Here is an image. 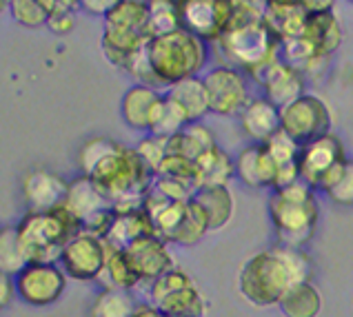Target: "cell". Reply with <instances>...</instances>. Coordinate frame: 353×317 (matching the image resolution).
<instances>
[{
  "mask_svg": "<svg viewBox=\"0 0 353 317\" xmlns=\"http://www.w3.org/2000/svg\"><path fill=\"white\" fill-rule=\"evenodd\" d=\"M80 171L103 191L116 211L143 207L156 173L136 149H127L109 138H92L80 149Z\"/></svg>",
  "mask_w": 353,
  "mask_h": 317,
  "instance_id": "cell-1",
  "label": "cell"
},
{
  "mask_svg": "<svg viewBox=\"0 0 353 317\" xmlns=\"http://www.w3.org/2000/svg\"><path fill=\"white\" fill-rule=\"evenodd\" d=\"M314 278V260L305 249H294L287 244L265 249L240 267L238 291L251 306L269 309L278 306L289 289Z\"/></svg>",
  "mask_w": 353,
  "mask_h": 317,
  "instance_id": "cell-2",
  "label": "cell"
},
{
  "mask_svg": "<svg viewBox=\"0 0 353 317\" xmlns=\"http://www.w3.org/2000/svg\"><path fill=\"white\" fill-rule=\"evenodd\" d=\"M234 18L218 40L225 58L240 71L254 76L265 65L280 58V38L271 32L262 9L234 0Z\"/></svg>",
  "mask_w": 353,
  "mask_h": 317,
  "instance_id": "cell-3",
  "label": "cell"
},
{
  "mask_svg": "<svg viewBox=\"0 0 353 317\" xmlns=\"http://www.w3.org/2000/svg\"><path fill=\"white\" fill-rule=\"evenodd\" d=\"M269 218L278 244L305 249L314 238L320 218L316 189H311L305 180L274 189L269 198Z\"/></svg>",
  "mask_w": 353,
  "mask_h": 317,
  "instance_id": "cell-4",
  "label": "cell"
},
{
  "mask_svg": "<svg viewBox=\"0 0 353 317\" xmlns=\"http://www.w3.org/2000/svg\"><path fill=\"white\" fill-rule=\"evenodd\" d=\"M145 49L160 89H169L174 83L198 76V71L205 69L209 58L205 40L183 27L165 36L149 38Z\"/></svg>",
  "mask_w": 353,
  "mask_h": 317,
  "instance_id": "cell-5",
  "label": "cell"
},
{
  "mask_svg": "<svg viewBox=\"0 0 353 317\" xmlns=\"http://www.w3.org/2000/svg\"><path fill=\"white\" fill-rule=\"evenodd\" d=\"M83 231V224L65 204L49 211H29L18 224L29 262H58L65 244Z\"/></svg>",
  "mask_w": 353,
  "mask_h": 317,
  "instance_id": "cell-6",
  "label": "cell"
},
{
  "mask_svg": "<svg viewBox=\"0 0 353 317\" xmlns=\"http://www.w3.org/2000/svg\"><path fill=\"white\" fill-rule=\"evenodd\" d=\"M347 160L345 142L336 134L320 136L300 147V180H305L316 191H327L329 184L340 176Z\"/></svg>",
  "mask_w": 353,
  "mask_h": 317,
  "instance_id": "cell-7",
  "label": "cell"
},
{
  "mask_svg": "<svg viewBox=\"0 0 353 317\" xmlns=\"http://www.w3.org/2000/svg\"><path fill=\"white\" fill-rule=\"evenodd\" d=\"M280 129L302 147L320 136L331 134V111L322 98L302 94L280 109Z\"/></svg>",
  "mask_w": 353,
  "mask_h": 317,
  "instance_id": "cell-8",
  "label": "cell"
},
{
  "mask_svg": "<svg viewBox=\"0 0 353 317\" xmlns=\"http://www.w3.org/2000/svg\"><path fill=\"white\" fill-rule=\"evenodd\" d=\"M109 249L112 247L105 238L80 231L65 244L58 264L67 273V278L78 282H94L100 280L107 267Z\"/></svg>",
  "mask_w": 353,
  "mask_h": 317,
  "instance_id": "cell-9",
  "label": "cell"
},
{
  "mask_svg": "<svg viewBox=\"0 0 353 317\" xmlns=\"http://www.w3.org/2000/svg\"><path fill=\"white\" fill-rule=\"evenodd\" d=\"M67 280L58 262H29L16 275V295L29 306H52L63 298Z\"/></svg>",
  "mask_w": 353,
  "mask_h": 317,
  "instance_id": "cell-10",
  "label": "cell"
},
{
  "mask_svg": "<svg viewBox=\"0 0 353 317\" xmlns=\"http://www.w3.org/2000/svg\"><path fill=\"white\" fill-rule=\"evenodd\" d=\"M234 0H183L180 27L205 43H218L234 18Z\"/></svg>",
  "mask_w": 353,
  "mask_h": 317,
  "instance_id": "cell-11",
  "label": "cell"
},
{
  "mask_svg": "<svg viewBox=\"0 0 353 317\" xmlns=\"http://www.w3.org/2000/svg\"><path fill=\"white\" fill-rule=\"evenodd\" d=\"M209 111L218 116H240V111L251 100L247 78L236 67H216L203 78Z\"/></svg>",
  "mask_w": 353,
  "mask_h": 317,
  "instance_id": "cell-12",
  "label": "cell"
},
{
  "mask_svg": "<svg viewBox=\"0 0 353 317\" xmlns=\"http://www.w3.org/2000/svg\"><path fill=\"white\" fill-rule=\"evenodd\" d=\"M125 253L129 262L134 264L140 284L147 286L154 280H158L163 273L176 267L174 255L169 251V242H165L160 235H147V238L136 240L125 249Z\"/></svg>",
  "mask_w": 353,
  "mask_h": 317,
  "instance_id": "cell-13",
  "label": "cell"
},
{
  "mask_svg": "<svg viewBox=\"0 0 353 317\" xmlns=\"http://www.w3.org/2000/svg\"><path fill=\"white\" fill-rule=\"evenodd\" d=\"M236 178L249 189H276L278 167L265 142H254L238 153Z\"/></svg>",
  "mask_w": 353,
  "mask_h": 317,
  "instance_id": "cell-14",
  "label": "cell"
},
{
  "mask_svg": "<svg viewBox=\"0 0 353 317\" xmlns=\"http://www.w3.org/2000/svg\"><path fill=\"white\" fill-rule=\"evenodd\" d=\"M69 182L58 173L36 169L23 178V200L29 211H49L65 204Z\"/></svg>",
  "mask_w": 353,
  "mask_h": 317,
  "instance_id": "cell-15",
  "label": "cell"
},
{
  "mask_svg": "<svg viewBox=\"0 0 353 317\" xmlns=\"http://www.w3.org/2000/svg\"><path fill=\"white\" fill-rule=\"evenodd\" d=\"M262 16H265L271 32L280 38V43L305 34L309 18L307 9L302 7V0H267Z\"/></svg>",
  "mask_w": 353,
  "mask_h": 317,
  "instance_id": "cell-16",
  "label": "cell"
},
{
  "mask_svg": "<svg viewBox=\"0 0 353 317\" xmlns=\"http://www.w3.org/2000/svg\"><path fill=\"white\" fill-rule=\"evenodd\" d=\"M147 235H156L154 220L145 211V207H134V209L116 211V218L112 222V227H109L105 240L114 249H127L129 244H134L140 238H147Z\"/></svg>",
  "mask_w": 353,
  "mask_h": 317,
  "instance_id": "cell-17",
  "label": "cell"
},
{
  "mask_svg": "<svg viewBox=\"0 0 353 317\" xmlns=\"http://www.w3.org/2000/svg\"><path fill=\"white\" fill-rule=\"evenodd\" d=\"M65 207L72 211L78 218V222L85 227L89 220H94L96 216H100V213L114 209V204L103 196V191L92 182V178L80 176L74 182H69Z\"/></svg>",
  "mask_w": 353,
  "mask_h": 317,
  "instance_id": "cell-18",
  "label": "cell"
},
{
  "mask_svg": "<svg viewBox=\"0 0 353 317\" xmlns=\"http://www.w3.org/2000/svg\"><path fill=\"white\" fill-rule=\"evenodd\" d=\"M240 125L254 142H267L280 131V107L265 96L251 98L240 111Z\"/></svg>",
  "mask_w": 353,
  "mask_h": 317,
  "instance_id": "cell-19",
  "label": "cell"
},
{
  "mask_svg": "<svg viewBox=\"0 0 353 317\" xmlns=\"http://www.w3.org/2000/svg\"><path fill=\"white\" fill-rule=\"evenodd\" d=\"M160 98H163V94L147 85H134L131 89H127L123 102H120V116L127 122V127L149 134L151 118H154Z\"/></svg>",
  "mask_w": 353,
  "mask_h": 317,
  "instance_id": "cell-20",
  "label": "cell"
},
{
  "mask_svg": "<svg viewBox=\"0 0 353 317\" xmlns=\"http://www.w3.org/2000/svg\"><path fill=\"white\" fill-rule=\"evenodd\" d=\"M194 198L200 207L205 209L209 220V231H220L227 227L231 216H234L236 202L227 184H218V187H200L194 191Z\"/></svg>",
  "mask_w": 353,
  "mask_h": 317,
  "instance_id": "cell-21",
  "label": "cell"
},
{
  "mask_svg": "<svg viewBox=\"0 0 353 317\" xmlns=\"http://www.w3.org/2000/svg\"><path fill=\"white\" fill-rule=\"evenodd\" d=\"M165 96L178 102L180 109L187 114L189 122H198L209 114L207 89H205L203 78H198V76H191V78L180 80V83H174L165 91Z\"/></svg>",
  "mask_w": 353,
  "mask_h": 317,
  "instance_id": "cell-22",
  "label": "cell"
},
{
  "mask_svg": "<svg viewBox=\"0 0 353 317\" xmlns=\"http://www.w3.org/2000/svg\"><path fill=\"white\" fill-rule=\"evenodd\" d=\"M265 91V98L274 102L276 107H285L305 94V74L294 67L282 63L274 74L267 78L265 85H260Z\"/></svg>",
  "mask_w": 353,
  "mask_h": 317,
  "instance_id": "cell-23",
  "label": "cell"
},
{
  "mask_svg": "<svg viewBox=\"0 0 353 317\" xmlns=\"http://www.w3.org/2000/svg\"><path fill=\"white\" fill-rule=\"evenodd\" d=\"M214 147H218L214 131L205 125H200V120H198V122H189L183 131H178L176 136L169 138L167 153H178V156H185L191 162H196Z\"/></svg>",
  "mask_w": 353,
  "mask_h": 317,
  "instance_id": "cell-24",
  "label": "cell"
},
{
  "mask_svg": "<svg viewBox=\"0 0 353 317\" xmlns=\"http://www.w3.org/2000/svg\"><path fill=\"white\" fill-rule=\"evenodd\" d=\"M236 178V160L220 147H214L203 158L196 160V189L200 187H218Z\"/></svg>",
  "mask_w": 353,
  "mask_h": 317,
  "instance_id": "cell-25",
  "label": "cell"
},
{
  "mask_svg": "<svg viewBox=\"0 0 353 317\" xmlns=\"http://www.w3.org/2000/svg\"><path fill=\"white\" fill-rule=\"evenodd\" d=\"M147 36L136 34V32H125V29H114L105 27L103 29V54L114 67L125 69L129 65V60L134 58L140 49L145 47Z\"/></svg>",
  "mask_w": 353,
  "mask_h": 317,
  "instance_id": "cell-26",
  "label": "cell"
},
{
  "mask_svg": "<svg viewBox=\"0 0 353 317\" xmlns=\"http://www.w3.org/2000/svg\"><path fill=\"white\" fill-rule=\"evenodd\" d=\"M154 306L165 317H205L207 315V300L196 282L169 293L167 298L156 302Z\"/></svg>",
  "mask_w": 353,
  "mask_h": 317,
  "instance_id": "cell-27",
  "label": "cell"
},
{
  "mask_svg": "<svg viewBox=\"0 0 353 317\" xmlns=\"http://www.w3.org/2000/svg\"><path fill=\"white\" fill-rule=\"evenodd\" d=\"M278 309L285 317H318L322 311V293L314 282H300L287 291Z\"/></svg>",
  "mask_w": 353,
  "mask_h": 317,
  "instance_id": "cell-28",
  "label": "cell"
},
{
  "mask_svg": "<svg viewBox=\"0 0 353 317\" xmlns=\"http://www.w3.org/2000/svg\"><path fill=\"white\" fill-rule=\"evenodd\" d=\"M305 36L314 43L322 54L331 56L342 43V29L334 12L309 14L305 25Z\"/></svg>",
  "mask_w": 353,
  "mask_h": 317,
  "instance_id": "cell-29",
  "label": "cell"
},
{
  "mask_svg": "<svg viewBox=\"0 0 353 317\" xmlns=\"http://www.w3.org/2000/svg\"><path fill=\"white\" fill-rule=\"evenodd\" d=\"M280 58L285 65L294 67L307 76L309 71H318V65H322V60L329 58V56L322 54V51L311 43L305 34H302L298 38H291V40H285V43H280Z\"/></svg>",
  "mask_w": 353,
  "mask_h": 317,
  "instance_id": "cell-30",
  "label": "cell"
},
{
  "mask_svg": "<svg viewBox=\"0 0 353 317\" xmlns=\"http://www.w3.org/2000/svg\"><path fill=\"white\" fill-rule=\"evenodd\" d=\"M103 280V289H125V291H134L136 286H140V278L134 269V264L129 262L125 249H109V258H107V267L100 275Z\"/></svg>",
  "mask_w": 353,
  "mask_h": 317,
  "instance_id": "cell-31",
  "label": "cell"
},
{
  "mask_svg": "<svg viewBox=\"0 0 353 317\" xmlns=\"http://www.w3.org/2000/svg\"><path fill=\"white\" fill-rule=\"evenodd\" d=\"M136 298L125 289H103L89 309V317H131L136 311Z\"/></svg>",
  "mask_w": 353,
  "mask_h": 317,
  "instance_id": "cell-32",
  "label": "cell"
},
{
  "mask_svg": "<svg viewBox=\"0 0 353 317\" xmlns=\"http://www.w3.org/2000/svg\"><path fill=\"white\" fill-rule=\"evenodd\" d=\"M180 3L183 0H147V38L165 36L180 29Z\"/></svg>",
  "mask_w": 353,
  "mask_h": 317,
  "instance_id": "cell-33",
  "label": "cell"
},
{
  "mask_svg": "<svg viewBox=\"0 0 353 317\" xmlns=\"http://www.w3.org/2000/svg\"><path fill=\"white\" fill-rule=\"evenodd\" d=\"M187 125H189V118L185 111L180 109L178 102H174L163 94V98H160L158 107L154 111V118H151L149 134L171 138V136H176L178 131H183Z\"/></svg>",
  "mask_w": 353,
  "mask_h": 317,
  "instance_id": "cell-34",
  "label": "cell"
},
{
  "mask_svg": "<svg viewBox=\"0 0 353 317\" xmlns=\"http://www.w3.org/2000/svg\"><path fill=\"white\" fill-rule=\"evenodd\" d=\"M207 233H209L207 213L194 198H191L187 204V216L183 222H180L178 231L174 233V238H171V244H180V247L189 249V247H194V244H198L200 240H203Z\"/></svg>",
  "mask_w": 353,
  "mask_h": 317,
  "instance_id": "cell-35",
  "label": "cell"
},
{
  "mask_svg": "<svg viewBox=\"0 0 353 317\" xmlns=\"http://www.w3.org/2000/svg\"><path fill=\"white\" fill-rule=\"evenodd\" d=\"M29 264V258L20 242L18 227H3L0 229V271L16 275Z\"/></svg>",
  "mask_w": 353,
  "mask_h": 317,
  "instance_id": "cell-36",
  "label": "cell"
},
{
  "mask_svg": "<svg viewBox=\"0 0 353 317\" xmlns=\"http://www.w3.org/2000/svg\"><path fill=\"white\" fill-rule=\"evenodd\" d=\"M156 176L178 180L196 191V162H191L185 156H178V153H167V158L163 160Z\"/></svg>",
  "mask_w": 353,
  "mask_h": 317,
  "instance_id": "cell-37",
  "label": "cell"
},
{
  "mask_svg": "<svg viewBox=\"0 0 353 317\" xmlns=\"http://www.w3.org/2000/svg\"><path fill=\"white\" fill-rule=\"evenodd\" d=\"M187 284H194V278H191L185 269L174 267V269H169L167 273L160 275L158 280H154L149 284V300H151V304H156L163 298H167L169 293L183 289V286H187Z\"/></svg>",
  "mask_w": 353,
  "mask_h": 317,
  "instance_id": "cell-38",
  "label": "cell"
},
{
  "mask_svg": "<svg viewBox=\"0 0 353 317\" xmlns=\"http://www.w3.org/2000/svg\"><path fill=\"white\" fill-rule=\"evenodd\" d=\"M9 9H12V16L16 23L23 27H29V29L43 27L49 20L47 9L40 0H12Z\"/></svg>",
  "mask_w": 353,
  "mask_h": 317,
  "instance_id": "cell-39",
  "label": "cell"
},
{
  "mask_svg": "<svg viewBox=\"0 0 353 317\" xmlns=\"http://www.w3.org/2000/svg\"><path fill=\"white\" fill-rule=\"evenodd\" d=\"M167 147H169V138L149 134V136H145L143 140H140V145L136 147V151H138V156L145 160V165L154 173H158L160 165H163V160L167 158Z\"/></svg>",
  "mask_w": 353,
  "mask_h": 317,
  "instance_id": "cell-40",
  "label": "cell"
},
{
  "mask_svg": "<svg viewBox=\"0 0 353 317\" xmlns=\"http://www.w3.org/2000/svg\"><path fill=\"white\" fill-rule=\"evenodd\" d=\"M325 196H329L331 202L342 204V207H353V160H347L340 176L329 184Z\"/></svg>",
  "mask_w": 353,
  "mask_h": 317,
  "instance_id": "cell-41",
  "label": "cell"
},
{
  "mask_svg": "<svg viewBox=\"0 0 353 317\" xmlns=\"http://www.w3.org/2000/svg\"><path fill=\"white\" fill-rule=\"evenodd\" d=\"M154 189H158L163 196H167L171 200H178V202H187V200H191V196H194V189H189L187 184L171 180V178H163V176H156Z\"/></svg>",
  "mask_w": 353,
  "mask_h": 317,
  "instance_id": "cell-42",
  "label": "cell"
},
{
  "mask_svg": "<svg viewBox=\"0 0 353 317\" xmlns=\"http://www.w3.org/2000/svg\"><path fill=\"white\" fill-rule=\"evenodd\" d=\"M16 295V278L5 271H0V311H5L14 302Z\"/></svg>",
  "mask_w": 353,
  "mask_h": 317,
  "instance_id": "cell-43",
  "label": "cell"
},
{
  "mask_svg": "<svg viewBox=\"0 0 353 317\" xmlns=\"http://www.w3.org/2000/svg\"><path fill=\"white\" fill-rule=\"evenodd\" d=\"M120 3V0H80V9L92 16L105 18L112 9Z\"/></svg>",
  "mask_w": 353,
  "mask_h": 317,
  "instance_id": "cell-44",
  "label": "cell"
},
{
  "mask_svg": "<svg viewBox=\"0 0 353 317\" xmlns=\"http://www.w3.org/2000/svg\"><path fill=\"white\" fill-rule=\"evenodd\" d=\"M74 14H54V16H49L47 20V27L52 29L54 34H69L74 29Z\"/></svg>",
  "mask_w": 353,
  "mask_h": 317,
  "instance_id": "cell-45",
  "label": "cell"
},
{
  "mask_svg": "<svg viewBox=\"0 0 353 317\" xmlns=\"http://www.w3.org/2000/svg\"><path fill=\"white\" fill-rule=\"evenodd\" d=\"M334 5H336V0H302V7L307 9V14L331 12Z\"/></svg>",
  "mask_w": 353,
  "mask_h": 317,
  "instance_id": "cell-46",
  "label": "cell"
},
{
  "mask_svg": "<svg viewBox=\"0 0 353 317\" xmlns=\"http://www.w3.org/2000/svg\"><path fill=\"white\" fill-rule=\"evenodd\" d=\"M131 317H165L163 313H160L154 304H145V302H140L138 306H136V311H134V315Z\"/></svg>",
  "mask_w": 353,
  "mask_h": 317,
  "instance_id": "cell-47",
  "label": "cell"
},
{
  "mask_svg": "<svg viewBox=\"0 0 353 317\" xmlns=\"http://www.w3.org/2000/svg\"><path fill=\"white\" fill-rule=\"evenodd\" d=\"M242 3H247L251 7H258V9H265V3L267 0H242Z\"/></svg>",
  "mask_w": 353,
  "mask_h": 317,
  "instance_id": "cell-48",
  "label": "cell"
},
{
  "mask_svg": "<svg viewBox=\"0 0 353 317\" xmlns=\"http://www.w3.org/2000/svg\"><path fill=\"white\" fill-rule=\"evenodd\" d=\"M9 5H12V0H0V14H3V12H7V9H9Z\"/></svg>",
  "mask_w": 353,
  "mask_h": 317,
  "instance_id": "cell-49",
  "label": "cell"
},
{
  "mask_svg": "<svg viewBox=\"0 0 353 317\" xmlns=\"http://www.w3.org/2000/svg\"><path fill=\"white\" fill-rule=\"evenodd\" d=\"M349 3H351V5H353V0H349Z\"/></svg>",
  "mask_w": 353,
  "mask_h": 317,
  "instance_id": "cell-50",
  "label": "cell"
}]
</instances>
